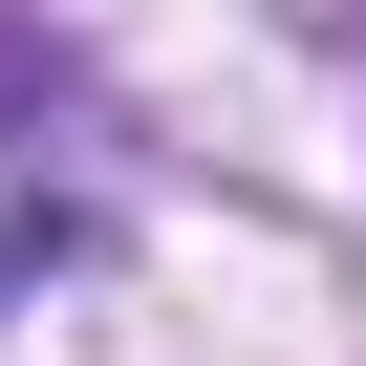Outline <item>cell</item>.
<instances>
[{
	"label": "cell",
	"instance_id": "6da1fadb",
	"mask_svg": "<svg viewBox=\"0 0 366 366\" xmlns=\"http://www.w3.org/2000/svg\"><path fill=\"white\" fill-rule=\"evenodd\" d=\"M0 302H22V237H0Z\"/></svg>",
	"mask_w": 366,
	"mask_h": 366
}]
</instances>
